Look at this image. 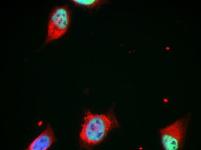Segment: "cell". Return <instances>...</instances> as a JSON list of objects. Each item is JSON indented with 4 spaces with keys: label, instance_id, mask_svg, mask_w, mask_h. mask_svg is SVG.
I'll return each instance as SVG.
<instances>
[{
    "label": "cell",
    "instance_id": "3",
    "mask_svg": "<svg viewBox=\"0 0 201 150\" xmlns=\"http://www.w3.org/2000/svg\"><path fill=\"white\" fill-rule=\"evenodd\" d=\"M189 117L188 115L160 129L161 142L164 150H178L182 148Z\"/></svg>",
    "mask_w": 201,
    "mask_h": 150
},
{
    "label": "cell",
    "instance_id": "2",
    "mask_svg": "<svg viewBox=\"0 0 201 150\" xmlns=\"http://www.w3.org/2000/svg\"><path fill=\"white\" fill-rule=\"evenodd\" d=\"M70 15L67 5L56 7L52 10L49 17L47 34L43 46L60 38L66 33L70 26Z\"/></svg>",
    "mask_w": 201,
    "mask_h": 150
},
{
    "label": "cell",
    "instance_id": "1",
    "mask_svg": "<svg viewBox=\"0 0 201 150\" xmlns=\"http://www.w3.org/2000/svg\"><path fill=\"white\" fill-rule=\"evenodd\" d=\"M84 120L80 138L83 146L87 148L99 143L109 131L118 126L115 117L111 113L94 114L88 111Z\"/></svg>",
    "mask_w": 201,
    "mask_h": 150
},
{
    "label": "cell",
    "instance_id": "4",
    "mask_svg": "<svg viewBox=\"0 0 201 150\" xmlns=\"http://www.w3.org/2000/svg\"><path fill=\"white\" fill-rule=\"evenodd\" d=\"M56 141L52 128L48 123L45 129L30 144L26 150H46Z\"/></svg>",
    "mask_w": 201,
    "mask_h": 150
},
{
    "label": "cell",
    "instance_id": "5",
    "mask_svg": "<svg viewBox=\"0 0 201 150\" xmlns=\"http://www.w3.org/2000/svg\"><path fill=\"white\" fill-rule=\"evenodd\" d=\"M71 1L76 5L89 9L97 8L109 3L108 1L105 0H72Z\"/></svg>",
    "mask_w": 201,
    "mask_h": 150
}]
</instances>
